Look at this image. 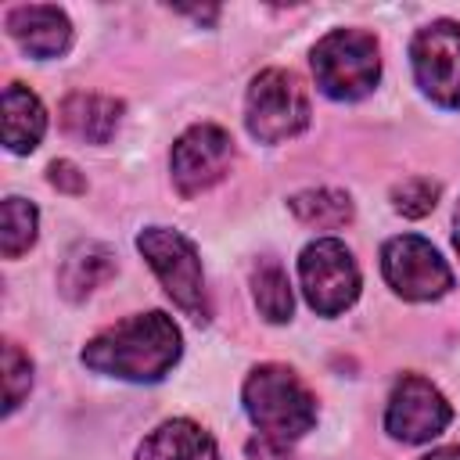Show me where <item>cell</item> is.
<instances>
[{
    "label": "cell",
    "instance_id": "obj_1",
    "mask_svg": "<svg viewBox=\"0 0 460 460\" xmlns=\"http://www.w3.org/2000/svg\"><path fill=\"white\" fill-rule=\"evenodd\" d=\"M180 352H183L180 327L162 309H151L97 331L83 349V363L97 374L144 385V381H162L176 367Z\"/></svg>",
    "mask_w": 460,
    "mask_h": 460
},
{
    "label": "cell",
    "instance_id": "obj_2",
    "mask_svg": "<svg viewBox=\"0 0 460 460\" xmlns=\"http://www.w3.org/2000/svg\"><path fill=\"white\" fill-rule=\"evenodd\" d=\"M241 402L262 438L295 442L316 424V399L305 381L280 363H262L244 377Z\"/></svg>",
    "mask_w": 460,
    "mask_h": 460
},
{
    "label": "cell",
    "instance_id": "obj_3",
    "mask_svg": "<svg viewBox=\"0 0 460 460\" xmlns=\"http://www.w3.org/2000/svg\"><path fill=\"white\" fill-rule=\"evenodd\" d=\"M313 75L331 101H359L381 79V47L363 29H334L313 47Z\"/></svg>",
    "mask_w": 460,
    "mask_h": 460
},
{
    "label": "cell",
    "instance_id": "obj_4",
    "mask_svg": "<svg viewBox=\"0 0 460 460\" xmlns=\"http://www.w3.org/2000/svg\"><path fill=\"white\" fill-rule=\"evenodd\" d=\"M137 248L147 259V266L155 270V277L162 280L165 295L198 323H208L212 305H208V288H205V273H201V259L198 248L169 226H147L137 234Z\"/></svg>",
    "mask_w": 460,
    "mask_h": 460
},
{
    "label": "cell",
    "instance_id": "obj_5",
    "mask_svg": "<svg viewBox=\"0 0 460 460\" xmlns=\"http://www.w3.org/2000/svg\"><path fill=\"white\" fill-rule=\"evenodd\" d=\"M244 126L259 144H280L309 126V97L298 75L266 68L252 79L244 97Z\"/></svg>",
    "mask_w": 460,
    "mask_h": 460
},
{
    "label": "cell",
    "instance_id": "obj_6",
    "mask_svg": "<svg viewBox=\"0 0 460 460\" xmlns=\"http://www.w3.org/2000/svg\"><path fill=\"white\" fill-rule=\"evenodd\" d=\"M298 280L305 302L320 316H338L359 298V266L338 237H320L302 248Z\"/></svg>",
    "mask_w": 460,
    "mask_h": 460
},
{
    "label": "cell",
    "instance_id": "obj_7",
    "mask_svg": "<svg viewBox=\"0 0 460 460\" xmlns=\"http://www.w3.org/2000/svg\"><path fill=\"white\" fill-rule=\"evenodd\" d=\"M381 273L406 302H435L453 288V270L438 248L417 234H399L381 248Z\"/></svg>",
    "mask_w": 460,
    "mask_h": 460
},
{
    "label": "cell",
    "instance_id": "obj_8",
    "mask_svg": "<svg viewBox=\"0 0 460 460\" xmlns=\"http://www.w3.org/2000/svg\"><path fill=\"white\" fill-rule=\"evenodd\" d=\"M453 420V406L446 402V395L420 374H402L388 395L385 406V431L406 446H420L431 442L435 435H442Z\"/></svg>",
    "mask_w": 460,
    "mask_h": 460
},
{
    "label": "cell",
    "instance_id": "obj_9",
    "mask_svg": "<svg viewBox=\"0 0 460 460\" xmlns=\"http://www.w3.org/2000/svg\"><path fill=\"white\" fill-rule=\"evenodd\" d=\"M417 86L442 108H460V22H431L410 43Z\"/></svg>",
    "mask_w": 460,
    "mask_h": 460
},
{
    "label": "cell",
    "instance_id": "obj_10",
    "mask_svg": "<svg viewBox=\"0 0 460 460\" xmlns=\"http://www.w3.org/2000/svg\"><path fill=\"white\" fill-rule=\"evenodd\" d=\"M230 162H234V140L223 126H212V122H198L187 133H180L169 155L172 183L183 198H194L216 187L230 172Z\"/></svg>",
    "mask_w": 460,
    "mask_h": 460
},
{
    "label": "cell",
    "instance_id": "obj_11",
    "mask_svg": "<svg viewBox=\"0 0 460 460\" xmlns=\"http://www.w3.org/2000/svg\"><path fill=\"white\" fill-rule=\"evenodd\" d=\"M11 40L32 58H58L72 43V22L54 4H22L7 11Z\"/></svg>",
    "mask_w": 460,
    "mask_h": 460
},
{
    "label": "cell",
    "instance_id": "obj_12",
    "mask_svg": "<svg viewBox=\"0 0 460 460\" xmlns=\"http://www.w3.org/2000/svg\"><path fill=\"white\" fill-rule=\"evenodd\" d=\"M137 460H219V449H216V438L201 424L176 417V420L158 424L137 446Z\"/></svg>",
    "mask_w": 460,
    "mask_h": 460
},
{
    "label": "cell",
    "instance_id": "obj_13",
    "mask_svg": "<svg viewBox=\"0 0 460 460\" xmlns=\"http://www.w3.org/2000/svg\"><path fill=\"white\" fill-rule=\"evenodd\" d=\"M122 119V101L104 93H68L61 104V129L86 144H108Z\"/></svg>",
    "mask_w": 460,
    "mask_h": 460
},
{
    "label": "cell",
    "instance_id": "obj_14",
    "mask_svg": "<svg viewBox=\"0 0 460 460\" xmlns=\"http://www.w3.org/2000/svg\"><path fill=\"white\" fill-rule=\"evenodd\" d=\"M115 273V252L101 241H79L61 270H58V288L68 302H83L86 295H93L108 277Z\"/></svg>",
    "mask_w": 460,
    "mask_h": 460
},
{
    "label": "cell",
    "instance_id": "obj_15",
    "mask_svg": "<svg viewBox=\"0 0 460 460\" xmlns=\"http://www.w3.org/2000/svg\"><path fill=\"white\" fill-rule=\"evenodd\" d=\"M47 133V111L40 104V97L22 86V83H7L4 86V144L14 155L32 151Z\"/></svg>",
    "mask_w": 460,
    "mask_h": 460
},
{
    "label": "cell",
    "instance_id": "obj_16",
    "mask_svg": "<svg viewBox=\"0 0 460 460\" xmlns=\"http://www.w3.org/2000/svg\"><path fill=\"white\" fill-rule=\"evenodd\" d=\"M288 205H291V212H295L298 223L316 226V230H338V226L352 223V216H356L352 198H349L345 190H334V187L302 190V194H295Z\"/></svg>",
    "mask_w": 460,
    "mask_h": 460
},
{
    "label": "cell",
    "instance_id": "obj_17",
    "mask_svg": "<svg viewBox=\"0 0 460 460\" xmlns=\"http://www.w3.org/2000/svg\"><path fill=\"white\" fill-rule=\"evenodd\" d=\"M252 298L259 305V313L270 323H284L291 320L295 298H291V280L284 273V266L277 259H259L252 270Z\"/></svg>",
    "mask_w": 460,
    "mask_h": 460
},
{
    "label": "cell",
    "instance_id": "obj_18",
    "mask_svg": "<svg viewBox=\"0 0 460 460\" xmlns=\"http://www.w3.org/2000/svg\"><path fill=\"white\" fill-rule=\"evenodd\" d=\"M0 216H4V230H0V248H4V255L7 259H18L22 252H29L32 248V241H36V226H40V212H36V205L32 201H25V198H4V208H0Z\"/></svg>",
    "mask_w": 460,
    "mask_h": 460
},
{
    "label": "cell",
    "instance_id": "obj_19",
    "mask_svg": "<svg viewBox=\"0 0 460 460\" xmlns=\"http://www.w3.org/2000/svg\"><path fill=\"white\" fill-rule=\"evenodd\" d=\"M32 388V359L14 345L4 341V413H14L18 402Z\"/></svg>",
    "mask_w": 460,
    "mask_h": 460
},
{
    "label": "cell",
    "instance_id": "obj_20",
    "mask_svg": "<svg viewBox=\"0 0 460 460\" xmlns=\"http://www.w3.org/2000/svg\"><path fill=\"white\" fill-rule=\"evenodd\" d=\"M435 201H438V183L428 180V176H410V180H402V183L392 187V205L406 219L428 216L435 208Z\"/></svg>",
    "mask_w": 460,
    "mask_h": 460
},
{
    "label": "cell",
    "instance_id": "obj_21",
    "mask_svg": "<svg viewBox=\"0 0 460 460\" xmlns=\"http://www.w3.org/2000/svg\"><path fill=\"white\" fill-rule=\"evenodd\" d=\"M47 176H50V183L58 187V190H68V194H83L86 190V180H83V172L72 165V162H50V169H47Z\"/></svg>",
    "mask_w": 460,
    "mask_h": 460
},
{
    "label": "cell",
    "instance_id": "obj_22",
    "mask_svg": "<svg viewBox=\"0 0 460 460\" xmlns=\"http://www.w3.org/2000/svg\"><path fill=\"white\" fill-rule=\"evenodd\" d=\"M248 456H252V460H288V446L259 435V438L248 442Z\"/></svg>",
    "mask_w": 460,
    "mask_h": 460
},
{
    "label": "cell",
    "instance_id": "obj_23",
    "mask_svg": "<svg viewBox=\"0 0 460 460\" xmlns=\"http://www.w3.org/2000/svg\"><path fill=\"white\" fill-rule=\"evenodd\" d=\"M420 460H460V446H438V449L424 453Z\"/></svg>",
    "mask_w": 460,
    "mask_h": 460
},
{
    "label": "cell",
    "instance_id": "obj_24",
    "mask_svg": "<svg viewBox=\"0 0 460 460\" xmlns=\"http://www.w3.org/2000/svg\"><path fill=\"white\" fill-rule=\"evenodd\" d=\"M453 244H456V252H460V205H456V212H453Z\"/></svg>",
    "mask_w": 460,
    "mask_h": 460
}]
</instances>
